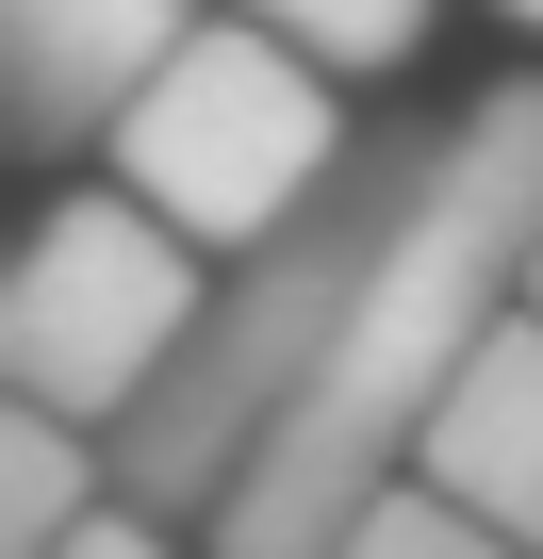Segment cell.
Returning a JSON list of instances; mask_svg holds the SVG:
<instances>
[{"label": "cell", "instance_id": "cell-1", "mask_svg": "<svg viewBox=\"0 0 543 559\" xmlns=\"http://www.w3.org/2000/svg\"><path fill=\"white\" fill-rule=\"evenodd\" d=\"M527 263H543V83H494L445 116L412 230L379 247V280L346 297L330 362L297 379V412L247 444V477L214 493V559H330L428 444L445 379L494 346V313H527Z\"/></svg>", "mask_w": 543, "mask_h": 559}, {"label": "cell", "instance_id": "cell-2", "mask_svg": "<svg viewBox=\"0 0 543 559\" xmlns=\"http://www.w3.org/2000/svg\"><path fill=\"white\" fill-rule=\"evenodd\" d=\"M428 148L445 132H363L346 148V181L297 214V230H263L231 280H214V313L181 330V362L116 412V493L132 510H165V526H214V493L247 477V444L297 412V379L330 362V330H346V297L379 280V247L412 230V198H428Z\"/></svg>", "mask_w": 543, "mask_h": 559}, {"label": "cell", "instance_id": "cell-3", "mask_svg": "<svg viewBox=\"0 0 543 559\" xmlns=\"http://www.w3.org/2000/svg\"><path fill=\"white\" fill-rule=\"evenodd\" d=\"M346 67H314L297 34H263V17H198L165 67H149V99L116 116V181L165 214V230H198L214 263H247L263 230H297L330 181H346V99H330Z\"/></svg>", "mask_w": 543, "mask_h": 559}, {"label": "cell", "instance_id": "cell-4", "mask_svg": "<svg viewBox=\"0 0 543 559\" xmlns=\"http://www.w3.org/2000/svg\"><path fill=\"white\" fill-rule=\"evenodd\" d=\"M198 263H214V247L165 230L132 181H116V198H50L17 297H0V379L50 395V412H83V428H116V412L181 362V330L214 313Z\"/></svg>", "mask_w": 543, "mask_h": 559}, {"label": "cell", "instance_id": "cell-5", "mask_svg": "<svg viewBox=\"0 0 543 559\" xmlns=\"http://www.w3.org/2000/svg\"><path fill=\"white\" fill-rule=\"evenodd\" d=\"M198 34V0H0V116L17 148H116L149 67Z\"/></svg>", "mask_w": 543, "mask_h": 559}, {"label": "cell", "instance_id": "cell-6", "mask_svg": "<svg viewBox=\"0 0 543 559\" xmlns=\"http://www.w3.org/2000/svg\"><path fill=\"white\" fill-rule=\"evenodd\" d=\"M412 477H445L461 510H494V526L543 559V313H494V346L445 379V412H428Z\"/></svg>", "mask_w": 543, "mask_h": 559}, {"label": "cell", "instance_id": "cell-7", "mask_svg": "<svg viewBox=\"0 0 543 559\" xmlns=\"http://www.w3.org/2000/svg\"><path fill=\"white\" fill-rule=\"evenodd\" d=\"M99 510H116V428L17 395V412H0V559H67Z\"/></svg>", "mask_w": 543, "mask_h": 559}, {"label": "cell", "instance_id": "cell-8", "mask_svg": "<svg viewBox=\"0 0 543 559\" xmlns=\"http://www.w3.org/2000/svg\"><path fill=\"white\" fill-rule=\"evenodd\" d=\"M330 559H527V543H510L494 510H461L445 477H396V493H379V510H363Z\"/></svg>", "mask_w": 543, "mask_h": 559}, {"label": "cell", "instance_id": "cell-9", "mask_svg": "<svg viewBox=\"0 0 543 559\" xmlns=\"http://www.w3.org/2000/svg\"><path fill=\"white\" fill-rule=\"evenodd\" d=\"M231 17H263V34H297L314 67H412V34H428V0H231Z\"/></svg>", "mask_w": 543, "mask_h": 559}, {"label": "cell", "instance_id": "cell-10", "mask_svg": "<svg viewBox=\"0 0 543 559\" xmlns=\"http://www.w3.org/2000/svg\"><path fill=\"white\" fill-rule=\"evenodd\" d=\"M67 559H214V543H181L165 510H132V493H116V510H99V526H83Z\"/></svg>", "mask_w": 543, "mask_h": 559}, {"label": "cell", "instance_id": "cell-11", "mask_svg": "<svg viewBox=\"0 0 543 559\" xmlns=\"http://www.w3.org/2000/svg\"><path fill=\"white\" fill-rule=\"evenodd\" d=\"M494 17H510V34H543V0H494Z\"/></svg>", "mask_w": 543, "mask_h": 559}, {"label": "cell", "instance_id": "cell-12", "mask_svg": "<svg viewBox=\"0 0 543 559\" xmlns=\"http://www.w3.org/2000/svg\"><path fill=\"white\" fill-rule=\"evenodd\" d=\"M527 313H543V263H527Z\"/></svg>", "mask_w": 543, "mask_h": 559}]
</instances>
